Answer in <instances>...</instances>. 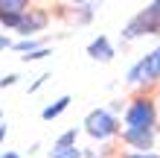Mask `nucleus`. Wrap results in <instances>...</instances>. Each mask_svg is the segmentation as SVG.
<instances>
[{
	"instance_id": "3",
	"label": "nucleus",
	"mask_w": 160,
	"mask_h": 158,
	"mask_svg": "<svg viewBox=\"0 0 160 158\" xmlns=\"http://www.w3.org/2000/svg\"><path fill=\"white\" fill-rule=\"evenodd\" d=\"M157 79H160V47H154L148 56H143V59L125 73L128 85H143V82H157Z\"/></svg>"
},
{
	"instance_id": "19",
	"label": "nucleus",
	"mask_w": 160,
	"mask_h": 158,
	"mask_svg": "<svg viewBox=\"0 0 160 158\" xmlns=\"http://www.w3.org/2000/svg\"><path fill=\"white\" fill-rule=\"evenodd\" d=\"M0 158H21L18 152H6V155H0Z\"/></svg>"
},
{
	"instance_id": "13",
	"label": "nucleus",
	"mask_w": 160,
	"mask_h": 158,
	"mask_svg": "<svg viewBox=\"0 0 160 158\" xmlns=\"http://www.w3.org/2000/svg\"><path fill=\"white\" fill-rule=\"evenodd\" d=\"M0 24H3L6 30H18V24H21V15H0Z\"/></svg>"
},
{
	"instance_id": "9",
	"label": "nucleus",
	"mask_w": 160,
	"mask_h": 158,
	"mask_svg": "<svg viewBox=\"0 0 160 158\" xmlns=\"http://www.w3.org/2000/svg\"><path fill=\"white\" fill-rule=\"evenodd\" d=\"M26 0H3L0 3V15H23L26 12Z\"/></svg>"
},
{
	"instance_id": "6",
	"label": "nucleus",
	"mask_w": 160,
	"mask_h": 158,
	"mask_svg": "<svg viewBox=\"0 0 160 158\" xmlns=\"http://www.w3.org/2000/svg\"><path fill=\"white\" fill-rule=\"evenodd\" d=\"M122 141H125L134 152H152L154 129H125V132H122Z\"/></svg>"
},
{
	"instance_id": "10",
	"label": "nucleus",
	"mask_w": 160,
	"mask_h": 158,
	"mask_svg": "<svg viewBox=\"0 0 160 158\" xmlns=\"http://www.w3.org/2000/svg\"><path fill=\"white\" fill-rule=\"evenodd\" d=\"M76 138H79V129H67L64 135H58V141L52 146H58V150H70V146H76Z\"/></svg>"
},
{
	"instance_id": "20",
	"label": "nucleus",
	"mask_w": 160,
	"mask_h": 158,
	"mask_svg": "<svg viewBox=\"0 0 160 158\" xmlns=\"http://www.w3.org/2000/svg\"><path fill=\"white\" fill-rule=\"evenodd\" d=\"M3 138H6V126H0V144H3Z\"/></svg>"
},
{
	"instance_id": "22",
	"label": "nucleus",
	"mask_w": 160,
	"mask_h": 158,
	"mask_svg": "<svg viewBox=\"0 0 160 158\" xmlns=\"http://www.w3.org/2000/svg\"><path fill=\"white\" fill-rule=\"evenodd\" d=\"M0 120H3V111H0Z\"/></svg>"
},
{
	"instance_id": "16",
	"label": "nucleus",
	"mask_w": 160,
	"mask_h": 158,
	"mask_svg": "<svg viewBox=\"0 0 160 158\" xmlns=\"http://www.w3.org/2000/svg\"><path fill=\"white\" fill-rule=\"evenodd\" d=\"M47 79H50V73H41V76H38V79H35V82H32V85H29V91H38V88L44 85V82H47Z\"/></svg>"
},
{
	"instance_id": "15",
	"label": "nucleus",
	"mask_w": 160,
	"mask_h": 158,
	"mask_svg": "<svg viewBox=\"0 0 160 158\" xmlns=\"http://www.w3.org/2000/svg\"><path fill=\"white\" fill-rule=\"evenodd\" d=\"M18 82V73H6L3 79H0V88H6V85H15Z\"/></svg>"
},
{
	"instance_id": "4",
	"label": "nucleus",
	"mask_w": 160,
	"mask_h": 158,
	"mask_svg": "<svg viewBox=\"0 0 160 158\" xmlns=\"http://www.w3.org/2000/svg\"><path fill=\"white\" fill-rule=\"evenodd\" d=\"M154 123H157V108H154L152 100L140 97V100H134V103L128 106L125 129H154Z\"/></svg>"
},
{
	"instance_id": "11",
	"label": "nucleus",
	"mask_w": 160,
	"mask_h": 158,
	"mask_svg": "<svg viewBox=\"0 0 160 158\" xmlns=\"http://www.w3.org/2000/svg\"><path fill=\"white\" fill-rule=\"evenodd\" d=\"M44 44L38 41V38H23V41H18L15 44V50H21V56H29V53H35V50H41Z\"/></svg>"
},
{
	"instance_id": "8",
	"label": "nucleus",
	"mask_w": 160,
	"mask_h": 158,
	"mask_svg": "<svg viewBox=\"0 0 160 158\" xmlns=\"http://www.w3.org/2000/svg\"><path fill=\"white\" fill-rule=\"evenodd\" d=\"M67 106H70V97H58L55 103H50V106H47V108L41 111V117H44V120H52V117H58V114H61V111L67 108Z\"/></svg>"
},
{
	"instance_id": "2",
	"label": "nucleus",
	"mask_w": 160,
	"mask_h": 158,
	"mask_svg": "<svg viewBox=\"0 0 160 158\" xmlns=\"http://www.w3.org/2000/svg\"><path fill=\"white\" fill-rule=\"evenodd\" d=\"M84 132H88L93 141H108L119 132V123L117 117L111 114L108 108H93L88 117H84Z\"/></svg>"
},
{
	"instance_id": "17",
	"label": "nucleus",
	"mask_w": 160,
	"mask_h": 158,
	"mask_svg": "<svg viewBox=\"0 0 160 158\" xmlns=\"http://www.w3.org/2000/svg\"><path fill=\"white\" fill-rule=\"evenodd\" d=\"M6 47H12V41H9V35H0V50H6Z\"/></svg>"
},
{
	"instance_id": "18",
	"label": "nucleus",
	"mask_w": 160,
	"mask_h": 158,
	"mask_svg": "<svg viewBox=\"0 0 160 158\" xmlns=\"http://www.w3.org/2000/svg\"><path fill=\"white\" fill-rule=\"evenodd\" d=\"M146 155H148V152H128L125 158H146Z\"/></svg>"
},
{
	"instance_id": "7",
	"label": "nucleus",
	"mask_w": 160,
	"mask_h": 158,
	"mask_svg": "<svg viewBox=\"0 0 160 158\" xmlns=\"http://www.w3.org/2000/svg\"><path fill=\"white\" fill-rule=\"evenodd\" d=\"M88 56L93 62H111L114 59V47H111V41L105 38V35H99V38H93L88 44Z\"/></svg>"
},
{
	"instance_id": "21",
	"label": "nucleus",
	"mask_w": 160,
	"mask_h": 158,
	"mask_svg": "<svg viewBox=\"0 0 160 158\" xmlns=\"http://www.w3.org/2000/svg\"><path fill=\"white\" fill-rule=\"evenodd\" d=\"M146 158H160V155H154V152H148V155H146Z\"/></svg>"
},
{
	"instance_id": "14",
	"label": "nucleus",
	"mask_w": 160,
	"mask_h": 158,
	"mask_svg": "<svg viewBox=\"0 0 160 158\" xmlns=\"http://www.w3.org/2000/svg\"><path fill=\"white\" fill-rule=\"evenodd\" d=\"M47 56H50V50L41 47V50H35V53H29V56H21V59H23V62H38V59H47Z\"/></svg>"
},
{
	"instance_id": "1",
	"label": "nucleus",
	"mask_w": 160,
	"mask_h": 158,
	"mask_svg": "<svg viewBox=\"0 0 160 158\" xmlns=\"http://www.w3.org/2000/svg\"><path fill=\"white\" fill-rule=\"evenodd\" d=\"M154 32H160V0L157 3H148L143 12H137L125 24V30H122V38L134 41L140 35H154Z\"/></svg>"
},
{
	"instance_id": "12",
	"label": "nucleus",
	"mask_w": 160,
	"mask_h": 158,
	"mask_svg": "<svg viewBox=\"0 0 160 158\" xmlns=\"http://www.w3.org/2000/svg\"><path fill=\"white\" fill-rule=\"evenodd\" d=\"M50 158H84V155H82V150H76V146H70V150H58V146H52Z\"/></svg>"
},
{
	"instance_id": "5",
	"label": "nucleus",
	"mask_w": 160,
	"mask_h": 158,
	"mask_svg": "<svg viewBox=\"0 0 160 158\" xmlns=\"http://www.w3.org/2000/svg\"><path fill=\"white\" fill-rule=\"evenodd\" d=\"M47 21H50V15H47V12H41V9H26V12L21 15L18 32L26 35V38H32L35 32H41L44 26H47Z\"/></svg>"
}]
</instances>
